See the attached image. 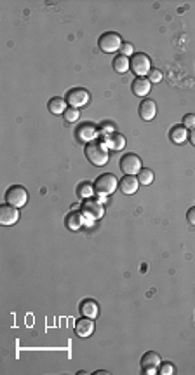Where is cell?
<instances>
[{
    "label": "cell",
    "instance_id": "1",
    "mask_svg": "<svg viewBox=\"0 0 195 375\" xmlns=\"http://www.w3.org/2000/svg\"><path fill=\"white\" fill-rule=\"evenodd\" d=\"M86 157L93 166H105L108 162V149L101 142H91L86 145Z\"/></svg>",
    "mask_w": 195,
    "mask_h": 375
},
{
    "label": "cell",
    "instance_id": "2",
    "mask_svg": "<svg viewBox=\"0 0 195 375\" xmlns=\"http://www.w3.org/2000/svg\"><path fill=\"white\" fill-rule=\"evenodd\" d=\"M117 189H118V180L112 173H103V175H99L96 178V181H94V191H96V194L99 196H110V194H113Z\"/></svg>",
    "mask_w": 195,
    "mask_h": 375
},
{
    "label": "cell",
    "instance_id": "3",
    "mask_svg": "<svg viewBox=\"0 0 195 375\" xmlns=\"http://www.w3.org/2000/svg\"><path fill=\"white\" fill-rule=\"evenodd\" d=\"M64 100H67L68 107L70 108H82L86 107L87 103H89L91 100V94L89 91H86L84 88H72L70 91H67V96H64Z\"/></svg>",
    "mask_w": 195,
    "mask_h": 375
},
{
    "label": "cell",
    "instance_id": "4",
    "mask_svg": "<svg viewBox=\"0 0 195 375\" xmlns=\"http://www.w3.org/2000/svg\"><path fill=\"white\" fill-rule=\"evenodd\" d=\"M98 47L103 52H117L122 47V37L117 32H106L98 39Z\"/></svg>",
    "mask_w": 195,
    "mask_h": 375
},
{
    "label": "cell",
    "instance_id": "5",
    "mask_svg": "<svg viewBox=\"0 0 195 375\" xmlns=\"http://www.w3.org/2000/svg\"><path fill=\"white\" fill-rule=\"evenodd\" d=\"M28 201V192H26L25 187L21 185H13V187L7 189L6 192V204H11V206L16 208H23Z\"/></svg>",
    "mask_w": 195,
    "mask_h": 375
},
{
    "label": "cell",
    "instance_id": "6",
    "mask_svg": "<svg viewBox=\"0 0 195 375\" xmlns=\"http://www.w3.org/2000/svg\"><path fill=\"white\" fill-rule=\"evenodd\" d=\"M80 213L91 220H101L105 217V206L94 199H86L80 206Z\"/></svg>",
    "mask_w": 195,
    "mask_h": 375
},
{
    "label": "cell",
    "instance_id": "7",
    "mask_svg": "<svg viewBox=\"0 0 195 375\" xmlns=\"http://www.w3.org/2000/svg\"><path fill=\"white\" fill-rule=\"evenodd\" d=\"M131 70L135 72L136 77H145L150 74L152 70V61L147 54L143 52H135V56L131 58Z\"/></svg>",
    "mask_w": 195,
    "mask_h": 375
},
{
    "label": "cell",
    "instance_id": "8",
    "mask_svg": "<svg viewBox=\"0 0 195 375\" xmlns=\"http://www.w3.org/2000/svg\"><path fill=\"white\" fill-rule=\"evenodd\" d=\"M120 169L124 175H138L141 171V159L136 154H125L120 159Z\"/></svg>",
    "mask_w": 195,
    "mask_h": 375
},
{
    "label": "cell",
    "instance_id": "9",
    "mask_svg": "<svg viewBox=\"0 0 195 375\" xmlns=\"http://www.w3.org/2000/svg\"><path fill=\"white\" fill-rule=\"evenodd\" d=\"M140 365H141V372L143 373H147V375L155 373L157 370L160 368V356L157 354L155 351H148V353L143 354Z\"/></svg>",
    "mask_w": 195,
    "mask_h": 375
},
{
    "label": "cell",
    "instance_id": "10",
    "mask_svg": "<svg viewBox=\"0 0 195 375\" xmlns=\"http://www.w3.org/2000/svg\"><path fill=\"white\" fill-rule=\"evenodd\" d=\"M20 208L16 206H11V204H4L0 206V223L6 227L14 225L18 220H20Z\"/></svg>",
    "mask_w": 195,
    "mask_h": 375
},
{
    "label": "cell",
    "instance_id": "11",
    "mask_svg": "<svg viewBox=\"0 0 195 375\" xmlns=\"http://www.w3.org/2000/svg\"><path fill=\"white\" fill-rule=\"evenodd\" d=\"M77 140L82 143H91L94 142V138L98 136V128L94 126V124H80V126L77 128Z\"/></svg>",
    "mask_w": 195,
    "mask_h": 375
},
{
    "label": "cell",
    "instance_id": "12",
    "mask_svg": "<svg viewBox=\"0 0 195 375\" xmlns=\"http://www.w3.org/2000/svg\"><path fill=\"white\" fill-rule=\"evenodd\" d=\"M94 332V321L93 318H86L82 316L80 320L75 321V333L80 337V339H86V337H91Z\"/></svg>",
    "mask_w": 195,
    "mask_h": 375
},
{
    "label": "cell",
    "instance_id": "13",
    "mask_svg": "<svg viewBox=\"0 0 195 375\" xmlns=\"http://www.w3.org/2000/svg\"><path fill=\"white\" fill-rule=\"evenodd\" d=\"M138 113H140V117L143 120L150 122V120H154L155 115H157V103L154 100H143L140 105V108H138Z\"/></svg>",
    "mask_w": 195,
    "mask_h": 375
},
{
    "label": "cell",
    "instance_id": "14",
    "mask_svg": "<svg viewBox=\"0 0 195 375\" xmlns=\"http://www.w3.org/2000/svg\"><path fill=\"white\" fill-rule=\"evenodd\" d=\"M150 88H152V82L148 81L147 77H136L135 81H133V84H131L133 94L138 96V98L147 96V94L150 93Z\"/></svg>",
    "mask_w": 195,
    "mask_h": 375
},
{
    "label": "cell",
    "instance_id": "15",
    "mask_svg": "<svg viewBox=\"0 0 195 375\" xmlns=\"http://www.w3.org/2000/svg\"><path fill=\"white\" fill-rule=\"evenodd\" d=\"M79 310H80V314H82V316L93 318V320L99 316V305H98L96 300H93V298H86V300L80 302Z\"/></svg>",
    "mask_w": 195,
    "mask_h": 375
},
{
    "label": "cell",
    "instance_id": "16",
    "mask_svg": "<svg viewBox=\"0 0 195 375\" xmlns=\"http://www.w3.org/2000/svg\"><path fill=\"white\" fill-rule=\"evenodd\" d=\"M188 135H190V131L186 130L183 124H178V126H173L171 128V131H169V138H171V142L173 143H176V145H183V143L188 140Z\"/></svg>",
    "mask_w": 195,
    "mask_h": 375
},
{
    "label": "cell",
    "instance_id": "17",
    "mask_svg": "<svg viewBox=\"0 0 195 375\" xmlns=\"http://www.w3.org/2000/svg\"><path fill=\"white\" fill-rule=\"evenodd\" d=\"M118 187H120V191L124 192L125 196H131V194H135V192L138 191V187H140V181H138V176L125 175L120 181H118Z\"/></svg>",
    "mask_w": 195,
    "mask_h": 375
},
{
    "label": "cell",
    "instance_id": "18",
    "mask_svg": "<svg viewBox=\"0 0 195 375\" xmlns=\"http://www.w3.org/2000/svg\"><path fill=\"white\" fill-rule=\"evenodd\" d=\"M64 225L68 230H79L84 225V215L79 211H70L64 218Z\"/></svg>",
    "mask_w": 195,
    "mask_h": 375
},
{
    "label": "cell",
    "instance_id": "19",
    "mask_svg": "<svg viewBox=\"0 0 195 375\" xmlns=\"http://www.w3.org/2000/svg\"><path fill=\"white\" fill-rule=\"evenodd\" d=\"M49 112L52 113V115H61V113H64L68 110V103H67V100L64 98H52L51 101H49Z\"/></svg>",
    "mask_w": 195,
    "mask_h": 375
},
{
    "label": "cell",
    "instance_id": "20",
    "mask_svg": "<svg viewBox=\"0 0 195 375\" xmlns=\"http://www.w3.org/2000/svg\"><path fill=\"white\" fill-rule=\"evenodd\" d=\"M106 147H110V149H113V150H122L125 147V136L120 135V133H115V131L110 133Z\"/></svg>",
    "mask_w": 195,
    "mask_h": 375
},
{
    "label": "cell",
    "instance_id": "21",
    "mask_svg": "<svg viewBox=\"0 0 195 375\" xmlns=\"http://www.w3.org/2000/svg\"><path fill=\"white\" fill-rule=\"evenodd\" d=\"M113 70L117 74H125L127 70H131V59L127 56H122L118 54L115 59H113Z\"/></svg>",
    "mask_w": 195,
    "mask_h": 375
},
{
    "label": "cell",
    "instance_id": "22",
    "mask_svg": "<svg viewBox=\"0 0 195 375\" xmlns=\"http://www.w3.org/2000/svg\"><path fill=\"white\" fill-rule=\"evenodd\" d=\"M94 185H91V183H87V181H84V183H80L79 187H77V196L82 201H86V199H91V196L94 194Z\"/></svg>",
    "mask_w": 195,
    "mask_h": 375
},
{
    "label": "cell",
    "instance_id": "23",
    "mask_svg": "<svg viewBox=\"0 0 195 375\" xmlns=\"http://www.w3.org/2000/svg\"><path fill=\"white\" fill-rule=\"evenodd\" d=\"M154 171L148 168H141V171L138 173V181H140V185H152V181H154Z\"/></svg>",
    "mask_w": 195,
    "mask_h": 375
},
{
    "label": "cell",
    "instance_id": "24",
    "mask_svg": "<svg viewBox=\"0 0 195 375\" xmlns=\"http://www.w3.org/2000/svg\"><path fill=\"white\" fill-rule=\"evenodd\" d=\"M162 72L159 70V68H152L150 74H148V81L152 82V84H159L160 81H162Z\"/></svg>",
    "mask_w": 195,
    "mask_h": 375
},
{
    "label": "cell",
    "instance_id": "25",
    "mask_svg": "<svg viewBox=\"0 0 195 375\" xmlns=\"http://www.w3.org/2000/svg\"><path fill=\"white\" fill-rule=\"evenodd\" d=\"M64 115V120H67L68 124H72V122H75V120L79 119V110L77 108H70L68 107V110L63 113Z\"/></svg>",
    "mask_w": 195,
    "mask_h": 375
},
{
    "label": "cell",
    "instance_id": "26",
    "mask_svg": "<svg viewBox=\"0 0 195 375\" xmlns=\"http://www.w3.org/2000/svg\"><path fill=\"white\" fill-rule=\"evenodd\" d=\"M183 126L186 128V130H193L195 128V113H188V115L183 117Z\"/></svg>",
    "mask_w": 195,
    "mask_h": 375
},
{
    "label": "cell",
    "instance_id": "27",
    "mask_svg": "<svg viewBox=\"0 0 195 375\" xmlns=\"http://www.w3.org/2000/svg\"><path fill=\"white\" fill-rule=\"evenodd\" d=\"M120 54L122 56H127V58H129V56H131V58H133V56H135V47H133V44H122V47H120Z\"/></svg>",
    "mask_w": 195,
    "mask_h": 375
},
{
    "label": "cell",
    "instance_id": "28",
    "mask_svg": "<svg viewBox=\"0 0 195 375\" xmlns=\"http://www.w3.org/2000/svg\"><path fill=\"white\" fill-rule=\"evenodd\" d=\"M174 372H176V370H174L173 363H164V365H160L159 373H162V375H173Z\"/></svg>",
    "mask_w": 195,
    "mask_h": 375
},
{
    "label": "cell",
    "instance_id": "29",
    "mask_svg": "<svg viewBox=\"0 0 195 375\" xmlns=\"http://www.w3.org/2000/svg\"><path fill=\"white\" fill-rule=\"evenodd\" d=\"M186 220H188L190 225H195V206L188 210V213H186Z\"/></svg>",
    "mask_w": 195,
    "mask_h": 375
},
{
    "label": "cell",
    "instance_id": "30",
    "mask_svg": "<svg viewBox=\"0 0 195 375\" xmlns=\"http://www.w3.org/2000/svg\"><path fill=\"white\" fill-rule=\"evenodd\" d=\"M188 140L192 142V145L195 147V128L193 130H190V135H188Z\"/></svg>",
    "mask_w": 195,
    "mask_h": 375
}]
</instances>
